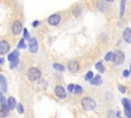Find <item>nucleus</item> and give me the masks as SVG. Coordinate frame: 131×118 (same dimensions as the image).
<instances>
[{
  "label": "nucleus",
  "instance_id": "nucleus-1",
  "mask_svg": "<svg viewBox=\"0 0 131 118\" xmlns=\"http://www.w3.org/2000/svg\"><path fill=\"white\" fill-rule=\"evenodd\" d=\"M81 105H82V107H83L84 110H86V111H90V110L94 109L96 103H95V101H94L93 99H90V97H84V99L81 101Z\"/></svg>",
  "mask_w": 131,
  "mask_h": 118
},
{
  "label": "nucleus",
  "instance_id": "nucleus-2",
  "mask_svg": "<svg viewBox=\"0 0 131 118\" xmlns=\"http://www.w3.org/2000/svg\"><path fill=\"white\" fill-rule=\"evenodd\" d=\"M125 60L124 53L121 50H116L115 52H113V61L116 65H121Z\"/></svg>",
  "mask_w": 131,
  "mask_h": 118
},
{
  "label": "nucleus",
  "instance_id": "nucleus-3",
  "mask_svg": "<svg viewBox=\"0 0 131 118\" xmlns=\"http://www.w3.org/2000/svg\"><path fill=\"white\" fill-rule=\"evenodd\" d=\"M40 76H41V72L37 68H31V69H29V71H28V77H29L30 80L35 81V80L39 79Z\"/></svg>",
  "mask_w": 131,
  "mask_h": 118
},
{
  "label": "nucleus",
  "instance_id": "nucleus-4",
  "mask_svg": "<svg viewBox=\"0 0 131 118\" xmlns=\"http://www.w3.org/2000/svg\"><path fill=\"white\" fill-rule=\"evenodd\" d=\"M47 22L50 26H57L60 23V15L57 13H53L48 17Z\"/></svg>",
  "mask_w": 131,
  "mask_h": 118
},
{
  "label": "nucleus",
  "instance_id": "nucleus-5",
  "mask_svg": "<svg viewBox=\"0 0 131 118\" xmlns=\"http://www.w3.org/2000/svg\"><path fill=\"white\" fill-rule=\"evenodd\" d=\"M29 50L32 52V53H36L38 51V43H37V40L36 38H29Z\"/></svg>",
  "mask_w": 131,
  "mask_h": 118
},
{
  "label": "nucleus",
  "instance_id": "nucleus-6",
  "mask_svg": "<svg viewBox=\"0 0 131 118\" xmlns=\"http://www.w3.org/2000/svg\"><path fill=\"white\" fill-rule=\"evenodd\" d=\"M12 33L14 34V35H18L20 32H21V30H23V26H21V23L19 22V21H15V22H13V24H12Z\"/></svg>",
  "mask_w": 131,
  "mask_h": 118
},
{
  "label": "nucleus",
  "instance_id": "nucleus-7",
  "mask_svg": "<svg viewBox=\"0 0 131 118\" xmlns=\"http://www.w3.org/2000/svg\"><path fill=\"white\" fill-rule=\"evenodd\" d=\"M10 46H9V43L5 40H1L0 41V54H6L9 50Z\"/></svg>",
  "mask_w": 131,
  "mask_h": 118
},
{
  "label": "nucleus",
  "instance_id": "nucleus-8",
  "mask_svg": "<svg viewBox=\"0 0 131 118\" xmlns=\"http://www.w3.org/2000/svg\"><path fill=\"white\" fill-rule=\"evenodd\" d=\"M122 104L124 105V108H125V113L127 115L128 118H131V104H130V101L127 100V99H123L122 100Z\"/></svg>",
  "mask_w": 131,
  "mask_h": 118
},
{
  "label": "nucleus",
  "instance_id": "nucleus-9",
  "mask_svg": "<svg viewBox=\"0 0 131 118\" xmlns=\"http://www.w3.org/2000/svg\"><path fill=\"white\" fill-rule=\"evenodd\" d=\"M55 94H56L58 97H60V99H64V97L67 96L66 89H64L62 86H60V85L55 86Z\"/></svg>",
  "mask_w": 131,
  "mask_h": 118
},
{
  "label": "nucleus",
  "instance_id": "nucleus-10",
  "mask_svg": "<svg viewBox=\"0 0 131 118\" xmlns=\"http://www.w3.org/2000/svg\"><path fill=\"white\" fill-rule=\"evenodd\" d=\"M8 114H9V109H8V107L5 105V104H1L0 105V117L1 118H5L6 116H8Z\"/></svg>",
  "mask_w": 131,
  "mask_h": 118
},
{
  "label": "nucleus",
  "instance_id": "nucleus-11",
  "mask_svg": "<svg viewBox=\"0 0 131 118\" xmlns=\"http://www.w3.org/2000/svg\"><path fill=\"white\" fill-rule=\"evenodd\" d=\"M69 70L71 71V72H74V73H76V72H78V70H79V63L77 62V61H71L70 63H69Z\"/></svg>",
  "mask_w": 131,
  "mask_h": 118
},
{
  "label": "nucleus",
  "instance_id": "nucleus-12",
  "mask_svg": "<svg viewBox=\"0 0 131 118\" xmlns=\"http://www.w3.org/2000/svg\"><path fill=\"white\" fill-rule=\"evenodd\" d=\"M123 39L127 42V43H130L131 42V30L129 28H126L123 32Z\"/></svg>",
  "mask_w": 131,
  "mask_h": 118
},
{
  "label": "nucleus",
  "instance_id": "nucleus-13",
  "mask_svg": "<svg viewBox=\"0 0 131 118\" xmlns=\"http://www.w3.org/2000/svg\"><path fill=\"white\" fill-rule=\"evenodd\" d=\"M6 106L8 107V109H9V110L14 109V108L16 107V101L14 100V97L10 96V97L7 100V104H6Z\"/></svg>",
  "mask_w": 131,
  "mask_h": 118
},
{
  "label": "nucleus",
  "instance_id": "nucleus-14",
  "mask_svg": "<svg viewBox=\"0 0 131 118\" xmlns=\"http://www.w3.org/2000/svg\"><path fill=\"white\" fill-rule=\"evenodd\" d=\"M89 81H90V83H91L92 85H100V84L102 83V79H101V77H100L99 75L93 77V78H92L91 80H89Z\"/></svg>",
  "mask_w": 131,
  "mask_h": 118
},
{
  "label": "nucleus",
  "instance_id": "nucleus-15",
  "mask_svg": "<svg viewBox=\"0 0 131 118\" xmlns=\"http://www.w3.org/2000/svg\"><path fill=\"white\" fill-rule=\"evenodd\" d=\"M18 55H19V51H18V50H13L11 53H9V54H8L7 58H8V61L12 62V61L16 60V58L18 57Z\"/></svg>",
  "mask_w": 131,
  "mask_h": 118
},
{
  "label": "nucleus",
  "instance_id": "nucleus-16",
  "mask_svg": "<svg viewBox=\"0 0 131 118\" xmlns=\"http://www.w3.org/2000/svg\"><path fill=\"white\" fill-rule=\"evenodd\" d=\"M0 86L2 88V91H6V88H7V82H6V79L3 75H0Z\"/></svg>",
  "mask_w": 131,
  "mask_h": 118
},
{
  "label": "nucleus",
  "instance_id": "nucleus-17",
  "mask_svg": "<svg viewBox=\"0 0 131 118\" xmlns=\"http://www.w3.org/2000/svg\"><path fill=\"white\" fill-rule=\"evenodd\" d=\"M126 2H127V0H121V2H120V17H122L125 13Z\"/></svg>",
  "mask_w": 131,
  "mask_h": 118
},
{
  "label": "nucleus",
  "instance_id": "nucleus-18",
  "mask_svg": "<svg viewBox=\"0 0 131 118\" xmlns=\"http://www.w3.org/2000/svg\"><path fill=\"white\" fill-rule=\"evenodd\" d=\"M95 68L98 70V72H104V67H103L101 62H97L95 64Z\"/></svg>",
  "mask_w": 131,
  "mask_h": 118
},
{
  "label": "nucleus",
  "instance_id": "nucleus-19",
  "mask_svg": "<svg viewBox=\"0 0 131 118\" xmlns=\"http://www.w3.org/2000/svg\"><path fill=\"white\" fill-rule=\"evenodd\" d=\"M53 68H54L55 70H57V71H64V67H63L62 65L58 64V63H54V64H53Z\"/></svg>",
  "mask_w": 131,
  "mask_h": 118
},
{
  "label": "nucleus",
  "instance_id": "nucleus-20",
  "mask_svg": "<svg viewBox=\"0 0 131 118\" xmlns=\"http://www.w3.org/2000/svg\"><path fill=\"white\" fill-rule=\"evenodd\" d=\"M17 47H18L19 49H23V48H26V47H27V45H26L24 39H20V40H19V42H18V44H17Z\"/></svg>",
  "mask_w": 131,
  "mask_h": 118
},
{
  "label": "nucleus",
  "instance_id": "nucleus-21",
  "mask_svg": "<svg viewBox=\"0 0 131 118\" xmlns=\"http://www.w3.org/2000/svg\"><path fill=\"white\" fill-rule=\"evenodd\" d=\"M92 78H93V72H92V71L87 72V74H86V76H85V80L89 81V80H91Z\"/></svg>",
  "mask_w": 131,
  "mask_h": 118
},
{
  "label": "nucleus",
  "instance_id": "nucleus-22",
  "mask_svg": "<svg viewBox=\"0 0 131 118\" xmlns=\"http://www.w3.org/2000/svg\"><path fill=\"white\" fill-rule=\"evenodd\" d=\"M74 91H75V93H81L83 91V88L79 85H75L74 86Z\"/></svg>",
  "mask_w": 131,
  "mask_h": 118
},
{
  "label": "nucleus",
  "instance_id": "nucleus-23",
  "mask_svg": "<svg viewBox=\"0 0 131 118\" xmlns=\"http://www.w3.org/2000/svg\"><path fill=\"white\" fill-rule=\"evenodd\" d=\"M104 60L105 61H112L113 60V52H107L106 54H105V56H104Z\"/></svg>",
  "mask_w": 131,
  "mask_h": 118
},
{
  "label": "nucleus",
  "instance_id": "nucleus-24",
  "mask_svg": "<svg viewBox=\"0 0 131 118\" xmlns=\"http://www.w3.org/2000/svg\"><path fill=\"white\" fill-rule=\"evenodd\" d=\"M29 38H30V34H29L28 30L25 29L24 30V39H29Z\"/></svg>",
  "mask_w": 131,
  "mask_h": 118
},
{
  "label": "nucleus",
  "instance_id": "nucleus-25",
  "mask_svg": "<svg viewBox=\"0 0 131 118\" xmlns=\"http://www.w3.org/2000/svg\"><path fill=\"white\" fill-rule=\"evenodd\" d=\"M16 107H17V111H18V113H19V114H21V113L24 112L23 105H21V104H17V105H16Z\"/></svg>",
  "mask_w": 131,
  "mask_h": 118
},
{
  "label": "nucleus",
  "instance_id": "nucleus-26",
  "mask_svg": "<svg viewBox=\"0 0 131 118\" xmlns=\"http://www.w3.org/2000/svg\"><path fill=\"white\" fill-rule=\"evenodd\" d=\"M17 63H18V60H17V58H16V60H14V61H12V62H11L10 67H11V68H14V67L17 65Z\"/></svg>",
  "mask_w": 131,
  "mask_h": 118
},
{
  "label": "nucleus",
  "instance_id": "nucleus-27",
  "mask_svg": "<svg viewBox=\"0 0 131 118\" xmlns=\"http://www.w3.org/2000/svg\"><path fill=\"white\" fill-rule=\"evenodd\" d=\"M74 86H75L74 84H69V85H68V90L72 92V91L74 90Z\"/></svg>",
  "mask_w": 131,
  "mask_h": 118
},
{
  "label": "nucleus",
  "instance_id": "nucleus-28",
  "mask_svg": "<svg viewBox=\"0 0 131 118\" xmlns=\"http://www.w3.org/2000/svg\"><path fill=\"white\" fill-rule=\"evenodd\" d=\"M39 24H40V23H39V21H34V22L32 23V26H33L34 28H36V27H38V26H39Z\"/></svg>",
  "mask_w": 131,
  "mask_h": 118
},
{
  "label": "nucleus",
  "instance_id": "nucleus-29",
  "mask_svg": "<svg viewBox=\"0 0 131 118\" xmlns=\"http://www.w3.org/2000/svg\"><path fill=\"white\" fill-rule=\"evenodd\" d=\"M122 75H123L124 77H128V76H129V71H128V70H124L123 73H122Z\"/></svg>",
  "mask_w": 131,
  "mask_h": 118
},
{
  "label": "nucleus",
  "instance_id": "nucleus-30",
  "mask_svg": "<svg viewBox=\"0 0 131 118\" xmlns=\"http://www.w3.org/2000/svg\"><path fill=\"white\" fill-rule=\"evenodd\" d=\"M119 89H120V91H121V92H123V93L126 91L125 87H124V86H122V85H119Z\"/></svg>",
  "mask_w": 131,
  "mask_h": 118
},
{
  "label": "nucleus",
  "instance_id": "nucleus-31",
  "mask_svg": "<svg viewBox=\"0 0 131 118\" xmlns=\"http://www.w3.org/2000/svg\"><path fill=\"white\" fill-rule=\"evenodd\" d=\"M4 102V96H3V94L0 92V104H2Z\"/></svg>",
  "mask_w": 131,
  "mask_h": 118
},
{
  "label": "nucleus",
  "instance_id": "nucleus-32",
  "mask_svg": "<svg viewBox=\"0 0 131 118\" xmlns=\"http://www.w3.org/2000/svg\"><path fill=\"white\" fill-rule=\"evenodd\" d=\"M3 62H4V61H3V60H2V58H0V65H1V64H2V63H3Z\"/></svg>",
  "mask_w": 131,
  "mask_h": 118
},
{
  "label": "nucleus",
  "instance_id": "nucleus-33",
  "mask_svg": "<svg viewBox=\"0 0 131 118\" xmlns=\"http://www.w3.org/2000/svg\"><path fill=\"white\" fill-rule=\"evenodd\" d=\"M105 1H107V2H114L115 0H105Z\"/></svg>",
  "mask_w": 131,
  "mask_h": 118
}]
</instances>
